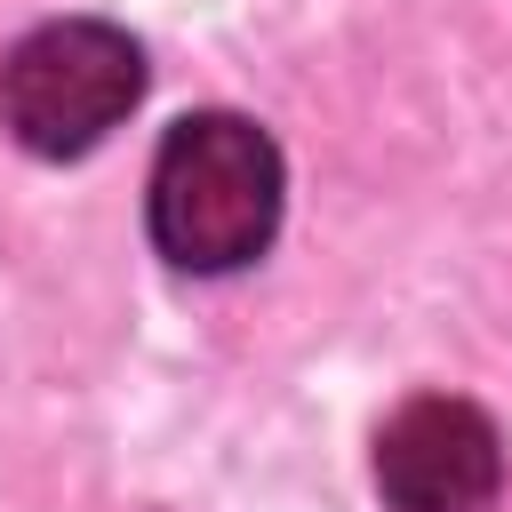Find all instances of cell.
<instances>
[{
    "label": "cell",
    "instance_id": "cell-3",
    "mask_svg": "<svg viewBox=\"0 0 512 512\" xmlns=\"http://www.w3.org/2000/svg\"><path fill=\"white\" fill-rule=\"evenodd\" d=\"M504 488V440L488 408L456 392H416L376 432V496L384 512H488Z\"/></svg>",
    "mask_w": 512,
    "mask_h": 512
},
{
    "label": "cell",
    "instance_id": "cell-1",
    "mask_svg": "<svg viewBox=\"0 0 512 512\" xmlns=\"http://www.w3.org/2000/svg\"><path fill=\"white\" fill-rule=\"evenodd\" d=\"M152 248L176 272H240L280 232V144L240 112H184L144 184Z\"/></svg>",
    "mask_w": 512,
    "mask_h": 512
},
{
    "label": "cell",
    "instance_id": "cell-2",
    "mask_svg": "<svg viewBox=\"0 0 512 512\" xmlns=\"http://www.w3.org/2000/svg\"><path fill=\"white\" fill-rule=\"evenodd\" d=\"M144 96V48L104 16H56L0 64V128L40 160L96 152Z\"/></svg>",
    "mask_w": 512,
    "mask_h": 512
}]
</instances>
